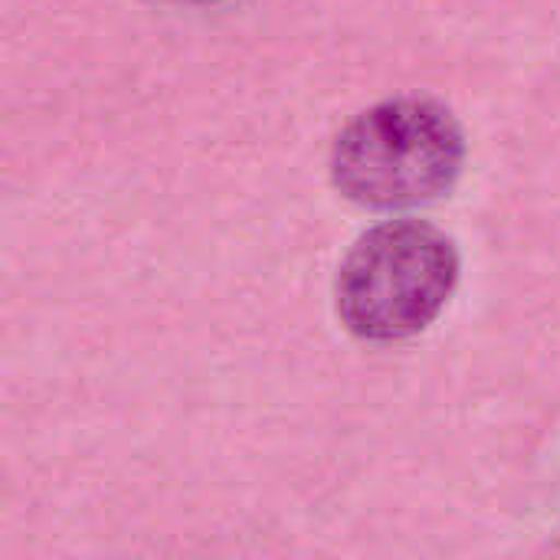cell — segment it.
I'll list each match as a JSON object with an SVG mask.
<instances>
[{
  "instance_id": "obj_2",
  "label": "cell",
  "mask_w": 560,
  "mask_h": 560,
  "mask_svg": "<svg viewBox=\"0 0 560 560\" xmlns=\"http://www.w3.org/2000/svg\"><path fill=\"white\" fill-rule=\"evenodd\" d=\"M456 243L420 220L368 230L341 262L338 315L364 341L390 345L427 331L459 285Z\"/></svg>"
},
{
  "instance_id": "obj_1",
  "label": "cell",
  "mask_w": 560,
  "mask_h": 560,
  "mask_svg": "<svg viewBox=\"0 0 560 560\" xmlns=\"http://www.w3.org/2000/svg\"><path fill=\"white\" fill-rule=\"evenodd\" d=\"M463 164L466 135L446 105L387 98L345 125L331 151V180L361 207L407 210L446 197Z\"/></svg>"
},
{
  "instance_id": "obj_3",
  "label": "cell",
  "mask_w": 560,
  "mask_h": 560,
  "mask_svg": "<svg viewBox=\"0 0 560 560\" xmlns=\"http://www.w3.org/2000/svg\"><path fill=\"white\" fill-rule=\"evenodd\" d=\"M184 3H200V7H207V3H223V0H184Z\"/></svg>"
}]
</instances>
